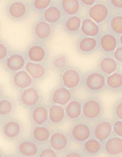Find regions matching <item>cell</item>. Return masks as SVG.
Segmentation results:
<instances>
[{"label": "cell", "instance_id": "40", "mask_svg": "<svg viewBox=\"0 0 122 157\" xmlns=\"http://www.w3.org/2000/svg\"><path fill=\"white\" fill-rule=\"evenodd\" d=\"M112 120V135L122 138V120Z\"/></svg>", "mask_w": 122, "mask_h": 157}, {"label": "cell", "instance_id": "42", "mask_svg": "<svg viewBox=\"0 0 122 157\" xmlns=\"http://www.w3.org/2000/svg\"><path fill=\"white\" fill-rule=\"evenodd\" d=\"M113 57L121 65H122V46H118L115 50Z\"/></svg>", "mask_w": 122, "mask_h": 157}, {"label": "cell", "instance_id": "5", "mask_svg": "<svg viewBox=\"0 0 122 157\" xmlns=\"http://www.w3.org/2000/svg\"><path fill=\"white\" fill-rule=\"evenodd\" d=\"M27 60L36 63H48L50 59L48 42L34 40L24 50Z\"/></svg>", "mask_w": 122, "mask_h": 157}, {"label": "cell", "instance_id": "7", "mask_svg": "<svg viewBox=\"0 0 122 157\" xmlns=\"http://www.w3.org/2000/svg\"><path fill=\"white\" fill-rule=\"evenodd\" d=\"M82 77L80 69L70 65L58 74V84L74 92L81 87Z\"/></svg>", "mask_w": 122, "mask_h": 157}, {"label": "cell", "instance_id": "1", "mask_svg": "<svg viewBox=\"0 0 122 157\" xmlns=\"http://www.w3.org/2000/svg\"><path fill=\"white\" fill-rule=\"evenodd\" d=\"M105 117V105L100 96L89 95L82 100V120L92 125Z\"/></svg>", "mask_w": 122, "mask_h": 157}, {"label": "cell", "instance_id": "6", "mask_svg": "<svg viewBox=\"0 0 122 157\" xmlns=\"http://www.w3.org/2000/svg\"><path fill=\"white\" fill-rule=\"evenodd\" d=\"M17 101L23 109H28L44 103L43 93L37 85L18 92Z\"/></svg>", "mask_w": 122, "mask_h": 157}, {"label": "cell", "instance_id": "47", "mask_svg": "<svg viewBox=\"0 0 122 157\" xmlns=\"http://www.w3.org/2000/svg\"><path fill=\"white\" fill-rule=\"evenodd\" d=\"M2 118L0 116V126L1 125L2 122Z\"/></svg>", "mask_w": 122, "mask_h": 157}, {"label": "cell", "instance_id": "29", "mask_svg": "<svg viewBox=\"0 0 122 157\" xmlns=\"http://www.w3.org/2000/svg\"><path fill=\"white\" fill-rule=\"evenodd\" d=\"M48 64L50 70L58 74L62 72L70 65V58L65 53H59L50 57Z\"/></svg>", "mask_w": 122, "mask_h": 157}, {"label": "cell", "instance_id": "43", "mask_svg": "<svg viewBox=\"0 0 122 157\" xmlns=\"http://www.w3.org/2000/svg\"><path fill=\"white\" fill-rule=\"evenodd\" d=\"M97 0H80L81 5L87 7H90L96 2Z\"/></svg>", "mask_w": 122, "mask_h": 157}, {"label": "cell", "instance_id": "28", "mask_svg": "<svg viewBox=\"0 0 122 157\" xmlns=\"http://www.w3.org/2000/svg\"><path fill=\"white\" fill-rule=\"evenodd\" d=\"M84 157H96L103 153V144L92 136L81 145Z\"/></svg>", "mask_w": 122, "mask_h": 157}, {"label": "cell", "instance_id": "48", "mask_svg": "<svg viewBox=\"0 0 122 157\" xmlns=\"http://www.w3.org/2000/svg\"><path fill=\"white\" fill-rule=\"evenodd\" d=\"M0 32H1V27H0Z\"/></svg>", "mask_w": 122, "mask_h": 157}, {"label": "cell", "instance_id": "35", "mask_svg": "<svg viewBox=\"0 0 122 157\" xmlns=\"http://www.w3.org/2000/svg\"><path fill=\"white\" fill-rule=\"evenodd\" d=\"M31 12L41 15L53 4L54 0H28Z\"/></svg>", "mask_w": 122, "mask_h": 157}, {"label": "cell", "instance_id": "22", "mask_svg": "<svg viewBox=\"0 0 122 157\" xmlns=\"http://www.w3.org/2000/svg\"><path fill=\"white\" fill-rule=\"evenodd\" d=\"M96 68L106 77L119 71L121 65L113 56L101 55L98 59Z\"/></svg>", "mask_w": 122, "mask_h": 157}, {"label": "cell", "instance_id": "37", "mask_svg": "<svg viewBox=\"0 0 122 157\" xmlns=\"http://www.w3.org/2000/svg\"><path fill=\"white\" fill-rule=\"evenodd\" d=\"M112 119L122 120V96L114 102L112 108Z\"/></svg>", "mask_w": 122, "mask_h": 157}, {"label": "cell", "instance_id": "30", "mask_svg": "<svg viewBox=\"0 0 122 157\" xmlns=\"http://www.w3.org/2000/svg\"><path fill=\"white\" fill-rule=\"evenodd\" d=\"M101 28L102 31L109 32L118 38L122 34V14L110 15Z\"/></svg>", "mask_w": 122, "mask_h": 157}, {"label": "cell", "instance_id": "16", "mask_svg": "<svg viewBox=\"0 0 122 157\" xmlns=\"http://www.w3.org/2000/svg\"><path fill=\"white\" fill-rule=\"evenodd\" d=\"M109 16V7L104 0H97L96 2L88 9V17L100 27L106 22Z\"/></svg>", "mask_w": 122, "mask_h": 157}, {"label": "cell", "instance_id": "4", "mask_svg": "<svg viewBox=\"0 0 122 157\" xmlns=\"http://www.w3.org/2000/svg\"><path fill=\"white\" fill-rule=\"evenodd\" d=\"M4 11L7 18L15 23L24 21L31 13L28 1L24 0L6 1Z\"/></svg>", "mask_w": 122, "mask_h": 157}, {"label": "cell", "instance_id": "44", "mask_svg": "<svg viewBox=\"0 0 122 157\" xmlns=\"http://www.w3.org/2000/svg\"><path fill=\"white\" fill-rule=\"evenodd\" d=\"M6 95V93L5 92L4 87H2V86L0 84V100L2 98H4Z\"/></svg>", "mask_w": 122, "mask_h": 157}, {"label": "cell", "instance_id": "23", "mask_svg": "<svg viewBox=\"0 0 122 157\" xmlns=\"http://www.w3.org/2000/svg\"><path fill=\"white\" fill-rule=\"evenodd\" d=\"M48 105L49 125L54 128L63 125L66 121L65 107L50 103Z\"/></svg>", "mask_w": 122, "mask_h": 157}, {"label": "cell", "instance_id": "21", "mask_svg": "<svg viewBox=\"0 0 122 157\" xmlns=\"http://www.w3.org/2000/svg\"><path fill=\"white\" fill-rule=\"evenodd\" d=\"M77 53L81 55H90L98 52L97 38L80 36L75 43Z\"/></svg>", "mask_w": 122, "mask_h": 157}, {"label": "cell", "instance_id": "25", "mask_svg": "<svg viewBox=\"0 0 122 157\" xmlns=\"http://www.w3.org/2000/svg\"><path fill=\"white\" fill-rule=\"evenodd\" d=\"M103 154L109 157H122V138L112 135L103 143Z\"/></svg>", "mask_w": 122, "mask_h": 157}, {"label": "cell", "instance_id": "26", "mask_svg": "<svg viewBox=\"0 0 122 157\" xmlns=\"http://www.w3.org/2000/svg\"><path fill=\"white\" fill-rule=\"evenodd\" d=\"M66 121L73 123L82 119V100L75 96L65 107Z\"/></svg>", "mask_w": 122, "mask_h": 157}, {"label": "cell", "instance_id": "14", "mask_svg": "<svg viewBox=\"0 0 122 157\" xmlns=\"http://www.w3.org/2000/svg\"><path fill=\"white\" fill-rule=\"evenodd\" d=\"M74 96V92L58 84L50 90L48 103L65 107Z\"/></svg>", "mask_w": 122, "mask_h": 157}, {"label": "cell", "instance_id": "33", "mask_svg": "<svg viewBox=\"0 0 122 157\" xmlns=\"http://www.w3.org/2000/svg\"><path fill=\"white\" fill-rule=\"evenodd\" d=\"M101 28L88 17L82 19L81 36L97 38L101 33Z\"/></svg>", "mask_w": 122, "mask_h": 157}, {"label": "cell", "instance_id": "45", "mask_svg": "<svg viewBox=\"0 0 122 157\" xmlns=\"http://www.w3.org/2000/svg\"><path fill=\"white\" fill-rule=\"evenodd\" d=\"M8 156V155L6 154V153L0 148V157H5Z\"/></svg>", "mask_w": 122, "mask_h": 157}, {"label": "cell", "instance_id": "20", "mask_svg": "<svg viewBox=\"0 0 122 157\" xmlns=\"http://www.w3.org/2000/svg\"><path fill=\"white\" fill-rule=\"evenodd\" d=\"M24 69L37 83L43 82L47 78L50 71L48 63L28 61H27Z\"/></svg>", "mask_w": 122, "mask_h": 157}, {"label": "cell", "instance_id": "9", "mask_svg": "<svg viewBox=\"0 0 122 157\" xmlns=\"http://www.w3.org/2000/svg\"><path fill=\"white\" fill-rule=\"evenodd\" d=\"M55 27L45 21L41 17L36 19L31 27V33L34 40L49 42L52 38Z\"/></svg>", "mask_w": 122, "mask_h": 157}, {"label": "cell", "instance_id": "31", "mask_svg": "<svg viewBox=\"0 0 122 157\" xmlns=\"http://www.w3.org/2000/svg\"><path fill=\"white\" fill-rule=\"evenodd\" d=\"M56 2L64 16L79 15L81 10L80 0H56Z\"/></svg>", "mask_w": 122, "mask_h": 157}, {"label": "cell", "instance_id": "24", "mask_svg": "<svg viewBox=\"0 0 122 157\" xmlns=\"http://www.w3.org/2000/svg\"><path fill=\"white\" fill-rule=\"evenodd\" d=\"M82 18L79 15L65 16L60 26L68 36L78 37L81 36Z\"/></svg>", "mask_w": 122, "mask_h": 157}, {"label": "cell", "instance_id": "46", "mask_svg": "<svg viewBox=\"0 0 122 157\" xmlns=\"http://www.w3.org/2000/svg\"><path fill=\"white\" fill-rule=\"evenodd\" d=\"M119 46H122V34L118 37Z\"/></svg>", "mask_w": 122, "mask_h": 157}, {"label": "cell", "instance_id": "34", "mask_svg": "<svg viewBox=\"0 0 122 157\" xmlns=\"http://www.w3.org/2000/svg\"><path fill=\"white\" fill-rule=\"evenodd\" d=\"M106 91L112 93H122V71H116L106 77Z\"/></svg>", "mask_w": 122, "mask_h": 157}, {"label": "cell", "instance_id": "2", "mask_svg": "<svg viewBox=\"0 0 122 157\" xmlns=\"http://www.w3.org/2000/svg\"><path fill=\"white\" fill-rule=\"evenodd\" d=\"M106 77L97 69L83 73L81 87L89 95H100L106 91Z\"/></svg>", "mask_w": 122, "mask_h": 157}, {"label": "cell", "instance_id": "11", "mask_svg": "<svg viewBox=\"0 0 122 157\" xmlns=\"http://www.w3.org/2000/svg\"><path fill=\"white\" fill-rule=\"evenodd\" d=\"M27 61L24 51L12 50L3 63L4 70L11 74L24 69Z\"/></svg>", "mask_w": 122, "mask_h": 157}, {"label": "cell", "instance_id": "17", "mask_svg": "<svg viewBox=\"0 0 122 157\" xmlns=\"http://www.w3.org/2000/svg\"><path fill=\"white\" fill-rule=\"evenodd\" d=\"M27 111L30 126L48 124V104L41 103L28 109Z\"/></svg>", "mask_w": 122, "mask_h": 157}, {"label": "cell", "instance_id": "27", "mask_svg": "<svg viewBox=\"0 0 122 157\" xmlns=\"http://www.w3.org/2000/svg\"><path fill=\"white\" fill-rule=\"evenodd\" d=\"M40 17L45 21L54 27L61 25L65 16L63 15L56 1L54 0L53 4L45 10Z\"/></svg>", "mask_w": 122, "mask_h": 157}, {"label": "cell", "instance_id": "8", "mask_svg": "<svg viewBox=\"0 0 122 157\" xmlns=\"http://www.w3.org/2000/svg\"><path fill=\"white\" fill-rule=\"evenodd\" d=\"M67 132L72 144L80 146L92 137V125L82 119L72 123Z\"/></svg>", "mask_w": 122, "mask_h": 157}, {"label": "cell", "instance_id": "32", "mask_svg": "<svg viewBox=\"0 0 122 157\" xmlns=\"http://www.w3.org/2000/svg\"><path fill=\"white\" fill-rule=\"evenodd\" d=\"M17 110V104L13 98L5 96L0 100V116L2 119L14 117Z\"/></svg>", "mask_w": 122, "mask_h": 157}, {"label": "cell", "instance_id": "19", "mask_svg": "<svg viewBox=\"0 0 122 157\" xmlns=\"http://www.w3.org/2000/svg\"><path fill=\"white\" fill-rule=\"evenodd\" d=\"M51 127L48 124L31 126L29 137L40 147L48 144L51 136Z\"/></svg>", "mask_w": 122, "mask_h": 157}, {"label": "cell", "instance_id": "39", "mask_svg": "<svg viewBox=\"0 0 122 157\" xmlns=\"http://www.w3.org/2000/svg\"><path fill=\"white\" fill-rule=\"evenodd\" d=\"M57 153L49 144L40 147L38 157H58Z\"/></svg>", "mask_w": 122, "mask_h": 157}, {"label": "cell", "instance_id": "15", "mask_svg": "<svg viewBox=\"0 0 122 157\" xmlns=\"http://www.w3.org/2000/svg\"><path fill=\"white\" fill-rule=\"evenodd\" d=\"M112 119L102 118L92 124V136L104 143L112 135Z\"/></svg>", "mask_w": 122, "mask_h": 157}, {"label": "cell", "instance_id": "12", "mask_svg": "<svg viewBox=\"0 0 122 157\" xmlns=\"http://www.w3.org/2000/svg\"><path fill=\"white\" fill-rule=\"evenodd\" d=\"M97 40L98 52L102 55L113 56L119 46L118 38L109 32L102 31Z\"/></svg>", "mask_w": 122, "mask_h": 157}, {"label": "cell", "instance_id": "36", "mask_svg": "<svg viewBox=\"0 0 122 157\" xmlns=\"http://www.w3.org/2000/svg\"><path fill=\"white\" fill-rule=\"evenodd\" d=\"M111 15L122 14V0H104Z\"/></svg>", "mask_w": 122, "mask_h": 157}, {"label": "cell", "instance_id": "18", "mask_svg": "<svg viewBox=\"0 0 122 157\" xmlns=\"http://www.w3.org/2000/svg\"><path fill=\"white\" fill-rule=\"evenodd\" d=\"M10 80L12 88L17 92L37 85L24 69L10 74Z\"/></svg>", "mask_w": 122, "mask_h": 157}, {"label": "cell", "instance_id": "3", "mask_svg": "<svg viewBox=\"0 0 122 157\" xmlns=\"http://www.w3.org/2000/svg\"><path fill=\"white\" fill-rule=\"evenodd\" d=\"M0 132L6 141L16 143L24 137L26 130L23 122L14 117L2 119Z\"/></svg>", "mask_w": 122, "mask_h": 157}, {"label": "cell", "instance_id": "13", "mask_svg": "<svg viewBox=\"0 0 122 157\" xmlns=\"http://www.w3.org/2000/svg\"><path fill=\"white\" fill-rule=\"evenodd\" d=\"M40 146L29 137H23L15 143V153L21 157H38Z\"/></svg>", "mask_w": 122, "mask_h": 157}, {"label": "cell", "instance_id": "10", "mask_svg": "<svg viewBox=\"0 0 122 157\" xmlns=\"http://www.w3.org/2000/svg\"><path fill=\"white\" fill-rule=\"evenodd\" d=\"M48 144L62 157L63 154L70 148L72 143L68 132L61 129H52Z\"/></svg>", "mask_w": 122, "mask_h": 157}, {"label": "cell", "instance_id": "41", "mask_svg": "<svg viewBox=\"0 0 122 157\" xmlns=\"http://www.w3.org/2000/svg\"><path fill=\"white\" fill-rule=\"evenodd\" d=\"M63 157H84L80 147L78 148L68 149L67 151L63 154Z\"/></svg>", "mask_w": 122, "mask_h": 157}, {"label": "cell", "instance_id": "38", "mask_svg": "<svg viewBox=\"0 0 122 157\" xmlns=\"http://www.w3.org/2000/svg\"><path fill=\"white\" fill-rule=\"evenodd\" d=\"M12 50L11 47L7 42L0 39V64L4 63Z\"/></svg>", "mask_w": 122, "mask_h": 157}]
</instances>
